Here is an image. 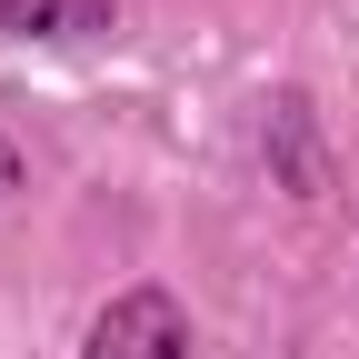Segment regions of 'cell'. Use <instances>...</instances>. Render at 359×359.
<instances>
[{"label": "cell", "instance_id": "cell-1", "mask_svg": "<svg viewBox=\"0 0 359 359\" xmlns=\"http://www.w3.org/2000/svg\"><path fill=\"white\" fill-rule=\"evenodd\" d=\"M80 359H190V309L170 290H120L100 320H90Z\"/></svg>", "mask_w": 359, "mask_h": 359}, {"label": "cell", "instance_id": "cell-2", "mask_svg": "<svg viewBox=\"0 0 359 359\" xmlns=\"http://www.w3.org/2000/svg\"><path fill=\"white\" fill-rule=\"evenodd\" d=\"M0 30L11 40H100L110 0H0Z\"/></svg>", "mask_w": 359, "mask_h": 359}, {"label": "cell", "instance_id": "cell-3", "mask_svg": "<svg viewBox=\"0 0 359 359\" xmlns=\"http://www.w3.org/2000/svg\"><path fill=\"white\" fill-rule=\"evenodd\" d=\"M0 190H20V150H0Z\"/></svg>", "mask_w": 359, "mask_h": 359}]
</instances>
